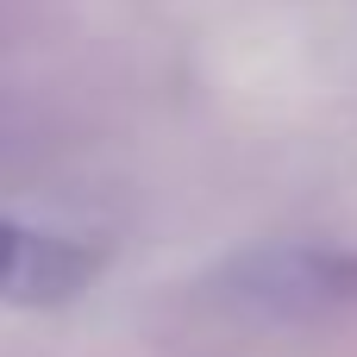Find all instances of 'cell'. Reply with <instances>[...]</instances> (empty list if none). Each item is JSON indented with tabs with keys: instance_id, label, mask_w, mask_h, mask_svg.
<instances>
[{
	"instance_id": "obj_1",
	"label": "cell",
	"mask_w": 357,
	"mask_h": 357,
	"mask_svg": "<svg viewBox=\"0 0 357 357\" xmlns=\"http://www.w3.org/2000/svg\"><path fill=\"white\" fill-rule=\"evenodd\" d=\"M201 301L257 320V326H307L357 307V245L326 238H270L251 251H232L226 264L207 270Z\"/></svg>"
},
{
	"instance_id": "obj_3",
	"label": "cell",
	"mask_w": 357,
	"mask_h": 357,
	"mask_svg": "<svg viewBox=\"0 0 357 357\" xmlns=\"http://www.w3.org/2000/svg\"><path fill=\"white\" fill-rule=\"evenodd\" d=\"M44 6H50V0H0V44H13L19 31H31Z\"/></svg>"
},
{
	"instance_id": "obj_2",
	"label": "cell",
	"mask_w": 357,
	"mask_h": 357,
	"mask_svg": "<svg viewBox=\"0 0 357 357\" xmlns=\"http://www.w3.org/2000/svg\"><path fill=\"white\" fill-rule=\"evenodd\" d=\"M100 264H107L100 245L0 213V301L6 307H63L100 276Z\"/></svg>"
}]
</instances>
